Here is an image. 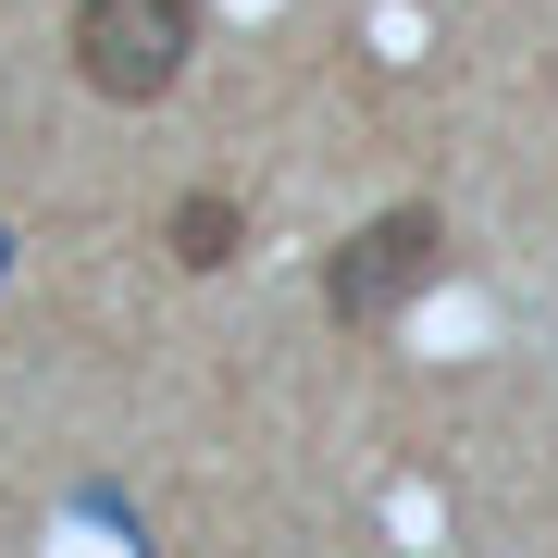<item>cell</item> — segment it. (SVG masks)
<instances>
[{"mask_svg":"<svg viewBox=\"0 0 558 558\" xmlns=\"http://www.w3.org/2000/svg\"><path fill=\"white\" fill-rule=\"evenodd\" d=\"M435 274H447V211L398 199V211H373L336 260H323V311L336 323H385V311H410Z\"/></svg>","mask_w":558,"mask_h":558,"instance_id":"obj_2","label":"cell"},{"mask_svg":"<svg viewBox=\"0 0 558 558\" xmlns=\"http://www.w3.org/2000/svg\"><path fill=\"white\" fill-rule=\"evenodd\" d=\"M161 236H174V260H186V274H223L248 223H236V199H211V186H199V199H174V223H161Z\"/></svg>","mask_w":558,"mask_h":558,"instance_id":"obj_3","label":"cell"},{"mask_svg":"<svg viewBox=\"0 0 558 558\" xmlns=\"http://www.w3.org/2000/svg\"><path fill=\"white\" fill-rule=\"evenodd\" d=\"M186 50H199V0H75V75L100 100H174Z\"/></svg>","mask_w":558,"mask_h":558,"instance_id":"obj_1","label":"cell"}]
</instances>
